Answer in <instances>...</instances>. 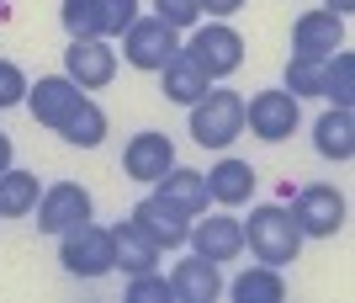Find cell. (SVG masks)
<instances>
[{
    "label": "cell",
    "instance_id": "obj_23",
    "mask_svg": "<svg viewBox=\"0 0 355 303\" xmlns=\"http://www.w3.org/2000/svg\"><path fill=\"white\" fill-rule=\"evenodd\" d=\"M59 138H64V144H74V149H96V144L106 138V112H101V106H96V101L85 96V101H80V106L69 112V117H64Z\"/></svg>",
    "mask_w": 355,
    "mask_h": 303
},
{
    "label": "cell",
    "instance_id": "obj_19",
    "mask_svg": "<svg viewBox=\"0 0 355 303\" xmlns=\"http://www.w3.org/2000/svg\"><path fill=\"white\" fill-rule=\"evenodd\" d=\"M154 192H159V197H170L175 202V208H186L196 218V213H207V176H202V170H186V165H170L159 176V181H154Z\"/></svg>",
    "mask_w": 355,
    "mask_h": 303
},
{
    "label": "cell",
    "instance_id": "obj_17",
    "mask_svg": "<svg viewBox=\"0 0 355 303\" xmlns=\"http://www.w3.org/2000/svg\"><path fill=\"white\" fill-rule=\"evenodd\" d=\"M170 293H175L180 303H212L223 293V277L212 261L191 256V261H175V272H170Z\"/></svg>",
    "mask_w": 355,
    "mask_h": 303
},
{
    "label": "cell",
    "instance_id": "obj_16",
    "mask_svg": "<svg viewBox=\"0 0 355 303\" xmlns=\"http://www.w3.org/2000/svg\"><path fill=\"white\" fill-rule=\"evenodd\" d=\"M313 149L324 154V160H355V117L350 106H329L324 117L313 122Z\"/></svg>",
    "mask_w": 355,
    "mask_h": 303
},
{
    "label": "cell",
    "instance_id": "obj_3",
    "mask_svg": "<svg viewBox=\"0 0 355 303\" xmlns=\"http://www.w3.org/2000/svg\"><path fill=\"white\" fill-rule=\"evenodd\" d=\"M180 54L202 69L207 80H228L244 64V38H239L228 22H207V27H196L186 43H180Z\"/></svg>",
    "mask_w": 355,
    "mask_h": 303
},
{
    "label": "cell",
    "instance_id": "obj_9",
    "mask_svg": "<svg viewBox=\"0 0 355 303\" xmlns=\"http://www.w3.org/2000/svg\"><path fill=\"white\" fill-rule=\"evenodd\" d=\"M345 48V16H334L329 6L318 11H302L292 22V54L297 59H329Z\"/></svg>",
    "mask_w": 355,
    "mask_h": 303
},
{
    "label": "cell",
    "instance_id": "obj_14",
    "mask_svg": "<svg viewBox=\"0 0 355 303\" xmlns=\"http://www.w3.org/2000/svg\"><path fill=\"white\" fill-rule=\"evenodd\" d=\"M170 165H175V144H170V133H154V128L133 133L128 149H122V170H128L133 181H159Z\"/></svg>",
    "mask_w": 355,
    "mask_h": 303
},
{
    "label": "cell",
    "instance_id": "obj_25",
    "mask_svg": "<svg viewBox=\"0 0 355 303\" xmlns=\"http://www.w3.org/2000/svg\"><path fill=\"white\" fill-rule=\"evenodd\" d=\"M59 22H64V32H69V43H90V38H101V0H64Z\"/></svg>",
    "mask_w": 355,
    "mask_h": 303
},
{
    "label": "cell",
    "instance_id": "obj_1",
    "mask_svg": "<svg viewBox=\"0 0 355 303\" xmlns=\"http://www.w3.org/2000/svg\"><path fill=\"white\" fill-rule=\"evenodd\" d=\"M244 245H250L254 261H266V266H292V261L302 256V229L292 224V213H286L282 202H260V208H250Z\"/></svg>",
    "mask_w": 355,
    "mask_h": 303
},
{
    "label": "cell",
    "instance_id": "obj_8",
    "mask_svg": "<svg viewBox=\"0 0 355 303\" xmlns=\"http://www.w3.org/2000/svg\"><path fill=\"white\" fill-rule=\"evenodd\" d=\"M133 224L144 229L159 250H175V245H186V234H191V213L175 208L170 197H159V192H148V197L133 202Z\"/></svg>",
    "mask_w": 355,
    "mask_h": 303
},
{
    "label": "cell",
    "instance_id": "obj_27",
    "mask_svg": "<svg viewBox=\"0 0 355 303\" xmlns=\"http://www.w3.org/2000/svg\"><path fill=\"white\" fill-rule=\"evenodd\" d=\"M128 303H175L170 277H159V272H133V277H128Z\"/></svg>",
    "mask_w": 355,
    "mask_h": 303
},
{
    "label": "cell",
    "instance_id": "obj_21",
    "mask_svg": "<svg viewBox=\"0 0 355 303\" xmlns=\"http://www.w3.org/2000/svg\"><path fill=\"white\" fill-rule=\"evenodd\" d=\"M37 197H43L37 170H16V165H11L6 176H0V218H32Z\"/></svg>",
    "mask_w": 355,
    "mask_h": 303
},
{
    "label": "cell",
    "instance_id": "obj_29",
    "mask_svg": "<svg viewBox=\"0 0 355 303\" xmlns=\"http://www.w3.org/2000/svg\"><path fill=\"white\" fill-rule=\"evenodd\" d=\"M27 85H32V80L21 75V64H16V59H0V112L27 101Z\"/></svg>",
    "mask_w": 355,
    "mask_h": 303
},
{
    "label": "cell",
    "instance_id": "obj_30",
    "mask_svg": "<svg viewBox=\"0 0 355 303\" xmlns=\"http://www.w3.org/2000/svg\"><path fill=\"white\" fill-rule=\"evenodd\" d=\"M154 16H159V22H170L175 32H186V27H196V22H202V6H196V0H154Z\"/></svg>",
    "mask_w": 355,
    "mask_h": 303
},
{
    "label": "cell",
    "instance_id": "obj_2",
    "mask_svg": "<svg viewBox=\"0 0 355 303\" xmlns=\"http://www.w3.org/2000/svg\"><path fill=\"white\" fill-rule=\"evenodd\" d=\"M59 261L69 277H85V282H96V277L117 272V261H112V229L101 224H74L59 234Z\"/></svg>",
    "mask_w": 355,
    "mask_h": 303
},
{
    "label": "cell",
    "instance_id": "obj_26",
    "mask_svg": "<svg viewBox=\"0 0 355 303\" xmlns=\"http://www.w3.org/2000/svg\"><path fill=\"white\" fill-rule=\"evenodd\" d=\"M286 91L292 96H318L324 91V59H286Z\"/></svg>",
    "mask_w": 355,
    "mask_h": 303
},
{
    "label": "cell",
    "instance_id": "obj_24",
    "mask_svg": "<svg viewBox=\"0 0 355 303\" xmlns=\"http://www.w3.org/2000/svg\"><path fill=\"white\" fill-rule=\"evenodd\" d=\"M318 96H329L334 106H350L355 101V54H329L324 59V91Z\"/></svg>",
    "mask_w": 355,
    "mask_h": 303
},
{
    "label": "cell",
    "instance_id": "obj_31",
    "mask_svg": "<svg viewBox=\"0 0 355 303\" xmlns=\"http://www.w3.org/2000/svg\"><path fill=\"white\" fill-rule=\"evenodd\" d=\"M202 11H212V16H234V11H244V0H196Z\"/></svg>",
    "mask_w": 355,
    "mask_h": 303
},
{
    "label": "cell",
    "instance_id": "obj_7",
    "mask_svg": "<svg viewBox=\"0 0 355 303\" xmlns=\"http://www.w3.org/2000/svg\"><path fill=\"white\" fill-rule=\"evenodd\" d=\"M244 128L266 144H282L297 133V96L292 91H254L244 101Z\"/></svg>",
    "mask_w": 355,
    "mask_h": 303
},
{
    "label": "cell",
    "instance_id": "obj_15",
    "mask_svg": "<svg viewBox=\"0 0 355 303\" xmlns=\"http://www.w3.org/2000/svg\"><path fill=\"white\" fill-rule=\"evenodd\" d=\"M207 176V197L218 202V208H239V202L254 197V165L250 160H234V154H223L212 170H202Z\"/></svg>",
    "mask_w": 355,
    "mask_h": 303
},
{
    "label": "cell",
    "instance_id": "obj_32",
    "mask_svg": "<svg viewBox=\"0 0 355 303\" xmlns=\"http://www.w3.org/2000/svg\"><path fill=\"white\" fill-rule=\"evenodd\" d=\"M6 170H11V138L0 133V176H6Z\"/></svg>",
    "mask_w": 355,
    "mask_h": 303
},
{
    "label": "cell",
    "instance_id": "obj_33",
    "mask_svg": "<svg viewBox=\"0 0 355 303\" xmlns=\"http://www.w3.org/2000/svg\"><path fill=\"white\" fill-rule=\"evenodd\" d=\"M324 6H329L334 16H350V11H355V0H324Z\"/></svg>",
    "mask_w": 355,
    "mask_h": 303
},
{
    "label": "cell",
    "instance_id": "obj_22",
    "mask_svg": "<svg viewBox=\"0 0 355 303\" xmlns=\"http://www.w3.org/2000/svg\"><path fill=\"white\" fill-rule=\"evenodd\" d=\"M228 293H234L239 303H282L286 298V277H282V266H266V261H260L250 272H239Z\"/></svg>",
    "mask_w": 355,
    "mask_h": 303
},
{
    "label": "cell",
    "instance_id": "obj_20",
    "mask_svg": "<svg viewBox=\"0 0 355 303\" xmlns=\"http://www.w3.org/2000/svg\"><path fill=\"white\" fill-rule=\"evenodd\" d=\"M159 91L170 96L175 106H196L202 96L212 91V80L202 75V69H196V64L186 59V54H175V59H170V64L159 69Z\"/></svg>",
    "mask_w": 355,
    "mask_h": 303
},
{
    "label": "cell",
    "instance_id": "obj_34",
    "mask_svg": "<svg viewBox=\"0 0 355 303\" xmlns=\"http://www.w3.org/2000/svg\"><path fill=\"white\" fill-rule=\"evenodd\" d=\"M0 11H6V0H0Z\"/></svg>",
    "mask_w": 355,
    "mask_h": 303
},
{
    "label": "cell",
    "instance_id": "obj_5",
    "mask_svg": "<svg viewBox=\"0 0 355 303\" xmlns=\"http://www.w3.org/2000/svg\"><path fill=\"white\" fill-rule=\"evenodd\" d=\"M175 54H180V32L170 22H159V16H138L133 27L122 32V59L133 69H144V75H159Z\"/></svg>",
    "mask_w": 355,
    "mask_h": 303
},
{
    "label": "cell",
    "instance_id": "obj_18",
    "mask_svg": "<svg viewBox=\"0 0 355 303\" xmlns=\"http://www.w3.org/2000/svg\"><path fill=\"white\" fill-rule=\"evenodd\" d=\"M159 256H164V250L148 240V234L133 224V218L112 229V261H117L128 277H133V272H154V266H159Z\"/></svg>",
    "mask_w": 355,
    "mask_h": 303
},
{
    "label": "cell",
    "instance_id": "obj_4",
    "mask_svg": "<svg viewBox=\"0 0 355 303\" xmlns=\"http://www.w3.org/2000/svg\"><path fill=\"white\" fill-rule=\"evenodd\" d=\"M244 133V96L239 91H207L191 106V138L202 149H228Z\"/></svg>",
    "mask_w": 355,
    "mask_h": 303
},
{
    "label": "cell",
    "instance_id": "obj_13",
    "mask_svg": "<svg viewBox=\"0 0 355 303\" xmlns=\"http://www.w3.org/2000/svg\"><path fill=\"white\" fill-rule=\"evenodd\" d=\"M186 245H191L202 261H212V266H223V261H234L239 250H244V224L239 218H228V213H212V218H202V224H191V234H186Z\"/></svg>",
    "mask_w": 355,
    "mask_h": 303
},
{
    "label": "cell",
    "instance_id": "obj_6",
    "mask_svg": "<svg viewBox=\"0 0 355 303\" xmlns=\"http://www.w3.org/2000/svg\"><path fill=\"white\" fill-rule=\"evenodd\" d=\"M292 224L302 229V240H334L345 229V192H334V186H302L292 197Z\"/></svg>",
    "mask_w": 355,
    "mask_h": 303
},
{
    "label": "cell",
    "instance_id": "obj_12",
    "mask_svg": "<svg viewBox=\"0 0 355 303\" xmlns=\"http://www.w3.org/2000/svg\"><path fill=\"white\" fill-rule=\"evenodd\" d=\"M64 75L80 85V91H101L117 75V48H106V38H90V43H69L64 48Z\"/></svg>",
    "mask_w": 355,
    "mask_h": 303
},
{
    "label": "cell",
    "instance_id": "obj_10",
    "mask_svg": "<svg viewBox=\"0 0 355 303\" xmlns=\"http://www.w3.org/2000/svg\"><path fill=\"white\" fill-rule=\"evenodd\" d=\"M32 213H37V229H43V234H64V229L90 218V192L80 181H53V186H43V197H37Z\"/></svg>",
    "mask_w": 355,
    "mask_h": 303
},
{
    "label": "cell",
    "instance_id": "obj_11",
    "mask_svg": "<svg viewBox=\"0 0 355 303\" xmlns=\"http://www.w3.org/2000/svg\"><path fill=\"white\" fill-rule=\"evenodd\" d=\"M80 101H85V91H80L69 75H43L37 85H27V112L43 122L48 133H59L64 117H69Z\"/></svg>",
    "mask_w": 355,
    "mask_h": 303
},
{
    "label": "cell",
    "instance_id": "obj_28",
    "mask_svg": "<svg viewBox=\"0 0 355 303\" xmlns=\"http://www.w3.org/2000/svg\"><path fill=\"white\" fill-rule=\"evenodd\" d=\"M138 22V0H101V38H122Z\"/></svg>",
    "mask_w": 355,
    "mask_h": 303
}]
</instances>
